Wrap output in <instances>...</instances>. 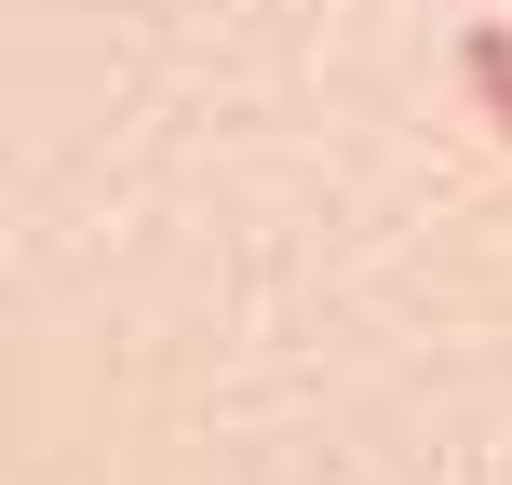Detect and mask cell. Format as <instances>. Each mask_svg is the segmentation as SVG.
Returning a JSON list of instances; mask_svg holds the SVG:
<instances>
[{
  "label": "cell",
  "instance_id": "6da1fadb",
  "mask_svg": "<svg viewBox=\"0 0 512 485\" xmlns=\"http://www.w3.org/2000/svg\"><path fill=\"white\" fill-rule=\"evenodd\" d=\"M459 68H472V95H486V122L512 135V27H499V14H472V41H459Z\"/></svg>",
  "mask_w": 512,
  "mask_h": 485
}]
</instances>
